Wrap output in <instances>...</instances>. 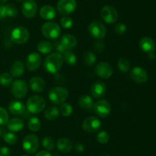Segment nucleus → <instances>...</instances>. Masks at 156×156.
Segmentation results:
<instances>
[{
  "mask_svg": "<svg viewBox=\"0 0 156 156\" xmlns=\"http://www.w3.org/2000/svg\"><path fill=\"white\" fill-rule=\"evenodd\" d=\"M42 145L44 148H46L48 151L53 149L55 146L54 140L50 136H46L42 140Z\"/></svg>",
  "mask_w": 156,
  "mask_h": 156,
  "instance_id": "c9c22d12",
  "label": "nucleus"
},
{
  "mask_svg": "<svg viewBox=\"0 0 156 156\" xmlns=\"http://www.w3.org/2000/svg\"><path fill=\"white\" fill-rule=\"evenodd\" d=\"M27 109L30 113L37 114L42 112L45 109L46 101L40 96H32L27 99Z\"/></svg>",
  "mask_w": 156,
  "mask_h": 156,
  "instance_id": "20e7f679",
  "label": "nucleus"
},
{
  "mask_svg": "<svg viewBox=\"0 0 156 156\" xmlns=\"http://www.w3.org/2000/svg\"><path fill=\"white\" fill-rule=\"evenodd\" d=\"M75 148H76V151H78V152H82L85 150V146H84L83 144L77 143L75 146Z\"/></svg>",
  "mask_w": 156,
  "mask_h": 156,
  "instance_id": "49530a36",
  "label": "nucleus"
},
{
  "mask_svg": "<svg viewBox=\"0 0 156 156\" xmlns=\"http://www.w3.org/2000/svg\"><path fill=\"white\" fill-rule=\"evenodd\" d=\"M7 126L11 132H19L24 128V121L21 118H12L9 120Z\"/></svg>",
  "mask_w": 156,
  "mask_h": 156,
  "instance_id": "5701e85b",
  "label": "nucleus"
},
{
  "mask_svg": "<svg viewBox=\"0 0 156 156\" xmlns=\"http://www.w3.org/2000/svg\"><path fill=\"white\" fill-rule=\"evenodd\" d=\"M96 60H97L96 55L91 51L86 52L84 55V63L88 67L94 65L96 62Z\"/></svg>",
  "mask_w": 156,
  "mask_h": 156,
  "instance_id": "2f4dec72",
  "label": "nucleus"
},
{
  "mask_svg": "<svg viewBox=\"0 0 156 156\" xmlns=\"http://www.w3.org/2000/svg\"><path fill=\"white\" fill-rule=\"evenodd\" d=\"M130 76L133 80L138 84H144L148 80L147 72L140 67H135L131 70Z\"/></svg>",
  "mask_w": 156,
  "mask_h": 156,
  "instance_id": "dca6fc26",
  "label": "nucleus"
},
{
  "mask_svg": "<svg viewBox=\"0 0 156 156\" xmlns=\"http://www.w3.org/2000/svg\"><path fill=\"white\" fill-rule=\"evenodd\" d=\"M6 15V7L2 4H0V18H5Z\"/></svg>",
  "mask_w": 156,
  "mask_h": 156,
  "instance_id": "c03bdc74",
  "label": "nucleus"
},
{
  "mask_svg": "<svg viewBox=\"0 0 156 156\" xmlns=\"http://www.w3.org/2000/svg\"><path fill=\"white\" fill-rule=\"evenodd\" d=\"M18 1H19V2H21V1H22V0H18Z\"/></svg>",
  "mask_w": 156,
  "mask_h": 156,
  "instance_id": "603ef678",
  "label": "nucleus"
},
{
  "mask_svg": "<svg viewBox=\"0 0 156 156\" xmlns=\"http://www.w3.org/2000/svg\"><path fill=\"white\" fill-rule=\"evenodd\" d=\"M60 44L66 50H71L77 45V39L75 36L70 34L62 35L60 39Z\"/></svg>",
  "mask_w": 156,
  "mask_h": 156,
  "instance_id": "aec40b11",
  "label": "nucleus"
},
{
  "mask_svg": "<svg viewBox=\"0 0 156 156\" xmlns=\"http://www.w3.org/2000/svg\"><path fill=\"white\" fill-rule=\"evenodd\" d=\"M69 96V91L62 87H56L52 88L49 92V99L56 105H61L65 102Z\"/></svg>",
  "mask_w": 156,
  "mask_h": 156,
  "instance_id": "f03ea898",
  "label": "nucleus"
},
{
  "mask_svg": "<svg viewBox=\"0 0 156 156\" xmlns=\"http://www.w3.org/2000/svg\"><path fill=\"white\" fill-rule=\"evenodd\" d=\"M59 115V109H58L56 106H49L48 108L46 109L45 113H44V116H45L46 119H47L48 120H50V121L55 120L56 119H57Z\"/></svg>",
  "mask_w": 156,
  "mask_h": 156,
  "instance_id": "a878e982",
  "label": "nucleus"
},
{
  "mask_svg": "<svg viewBox=\"0 0 156 156\" xmlns=\"http://www.w3.org/2000/svg\"><path fill=\"white\" fill-rule=\"evenodd\" d=\"M21 10L26 18H31L36 15L37 6L34 0H25L21 6Z\"/></svg>",
  "mask_w": 156,
  "mask_h": 156,
  "instance_id": "4468645a",
  "label": "nucleus"
},
{
  "mask_svg": "<svg viewBox=\"0 0 156 156\" xmlns=\"http://www.w3.org/2000/svg\"><path fill=\"white\" fill-rule=\"evenodd\" d=\"M41 32L48 39H56L60 35L61 29L59 24L55 21H48L42 25Z\"/></svg>",
  "mask_w": 156,
  "mask_h": 156,
  "instance_id": "7ed1b4c3",
  "label": "nucleus"
},
{
  "mask_svg": "<svg viewBox=\"0 0 156 156\" xmlns=\"http://www.w3.org/2000/svg\"><path fill=\"white\" fill-rule=\"evenodd\" d=\"M96 74L101 78L108 79L113 74V68L111 64L106 62H101L96 65L94 68Z\"/></svg>",
  "mask_w": 156,
  "mask_h": 156,
  "instance_id": "ddd939ff",
  "label": "nucleus"
},
{
  "mask_svg": "<svg viewBox=\"0 0 156 156\" xmlns=\"http://www.w3.org/2000/svg\"><path fill=\"white\" fill-rule=\"evenodd\" d=\"M56 50H57V51H58L57 53H59V54H63L64 52H65L66 50V49L65 47H64L63 46H62V44H60V42H59V44H56Z\"/></svg>",
  "mask_w": 156,
  "mask_h": 156,
  "instance_id": "a18cd8bd",
  "label": "nucleus"
},
{
  "mask_svg": "<svg viewBox=\"0 0 156 156\" xmlns=\"http://www.w3.org/2000/svg\"><path fill=\"white\" fill-rule=\"evenodd\" d=\"M104 49H105V44L101 41H98L94 44V50L98 53H101V51H103Z\"/></svg>",
  "mask_w": 156,
  "mask_h": 156,
  "instance_id": "37998d69",
  "label": "nucleus"
},
{
  "mask_svg": "<svg viewBox=\"0 0 156 156\" xmlns=\"http://www.w3.org/2000/svg\"><path fill=\"white\" fill-rule=\"evenodd\" d=\"M53 46L52 43L47 41H41L37 44V50L40 53L47 54L53 50Z\"/></svg>",
  "mask_w": 156,
  "mask_h": 156,
  "instance_id": "bb28decb",
  "label": "nucleus"
},
{
  "mask_svg": "<svg viewBox=\"0 0 156 156\" xmlns=\"http://www.w3.org/2000/svg\"><path fill=\"white\" fill-rule=\"evenodd\" d=\"M101 126V122L95 116H90L86 118L82 123V128L84 131L88 133H94L98 131Z\"/></svg>",
  "mask_w": 156,
  "mask_h": 156,
  "instance_id": "9d476101",
  "label": "nucleus"
},
{
  "mask_svg": "<svg viewBox=\"0 0 156 156\" xmlns=\"http://www.w3.org/2000/svg\"><path fill=\"white\" fill-rule=\"evenodd\" d=\"M9 110L13 115H21L24 111V105L21 101H12L9 105Z\"/></svg>",
  "mask_w": 156,
  "mask_h": 156,
  "instance_id": "393cba45",
  "label": "nucleus"
},
{
  "mask_svg": "<svg viewBox=\"0 0 156 156\" xmlns=\"http://www.w3.org/2000/svg\"><path fill=\"white\" fill-rule=\"evenodd\" d=\"M97 139L99 143L101 144H106L109 141L110 136L109 134L106 131H101L98 134Z\"/></svg>",
  "mask_w": 156,
  "mask_h": 156,
  "instance_id": "ea45409f",
  "label": "nucleus"
},
{
  "mask_svg": "<svg viewBox=\"0 0 156 156\" xmlns=\"http://www.w3.org/2000/svg\"><path fill=\"white\" fill-rule=\"evenodd\" d=\"M9 120V114L5 109L0 107V125H4L8 123Z\"/></svg>",
  "mask_w": 156,
  "mask_h": 156,
  "instance_id": "e433bc0d",
  "label": "nucleus"
},
{
  "mask_svg": "<svg viewBox=\"0 0 156 156\" xmlns=\"http://www.w3.org/2000/svg\"><path fill=\"white\" fill-rule=\"evenodd\" d=\"M117 66H118L119 70L123 73H126L129 70L130 68V63L128 61V59L125 58H120L117 63Z\"/></svg>",
  "mask_w": 156,
  "mask_h": 156,
  "instance_id": "7c9ffc66",
  "label": "nucleus"
},
{
  "mask_svg": "<svg viewBox=\"0 0 156 156\" xmlns=\"http://www.w3.org/2000/svg\"><path fill=\"white\" fill-rule=\"evenodd\" d=\"M56 10L51 6L46 5L40 9V16L44 20H52L56 17Z\"/></svg>",
  "mask_w": 156,
  "mask_h": 156,
  "instance_id": "412c9836",
  "label": "nucleus"
},
{
  "mask_svg": "<svg viewBox=\"0 0 156 156\" xmlns=\"http://www.w3.org/2000/svg\"><path fill=\"white\" fill-rule=\"evenodd\" d=\"M12 82V76L8 72H3L0 74V84L3 87H8Z\"/></svg>",
  "mask_w": 156,
  "mask_h": 156,
  "instance_id": "473e14b6",
  "label": "nucleus"
},
{
  "mask_svg": "<svg viewBox=\"0 0 156 156\" xmlns=\"http://www.w3.org/2000/svg\"><path fill=\"white\" fill-rule=\"evenodd\" d=\"M21 156H28V155H26V154H24V155H21Z\"/></svg>",
  "mask_w": 156,
  "mask_h": 156,
  "instance_id": "3c124183",
  "label": "nucleus"
},
{
  "mask_svg": "<svg viewBox=\"0 0 156 156\" xmlns=\"http://www.w3.org/2000/svg\"><path fill=\"white\" fill-rule=\"evenodd\" d=\"M27 126L28 128L32 132H37L41 128V123L40 119H38L36 116H33V117L30 118L28 121V123H27Z\"/></svg>",
  "mask_w": 156,
  "mask_h": 156,
  "instance_id": "c756f323",
  "label": "nucleus"
},
{
  "mask_svg": "<svg viewBox=\"0 0 156 156\" xmlns=\"http://www.w3.org/2000/svg\"><path fill=\"white\" fill-rule=\"evenodd\" d=\"M79 104L82 108L85 109V110H89L92 108L94 105V101L92 98L88 95H84L79 99Z\"/></svg>",
  "mask_w": 156,
  "mask_h": 156,
  "instance_id": "cd10ccee",
  "label": "nucleus"
},
{
  "mask_svg": "<svg viewBox=\"0 0 156 156\" xmlns=\"http://www.w3.org/2000/svg\"><path fill=\"white\" fill-rule=\"evenodd\" d=\"M101 17L105 22L113 24L118 19V12L113 6H105L101 11Z\"/></svg>",
  "mask_w": 156,
  "mask_h": 156,
  "instance_id": "6e6552de",
  "label": "nucleus"
},
{
  "mask_svg": "<svg viewBox=\"0 0 156 156\" xmlns=\"http://www.w3.org/2000/svg\"><path fill=\"white\" fill-rule=\"evenodd\" d=\"M7 1H8V0H0V3L3 4V3H5Z\"/></svg>",
  "mask_w": 156,
  "mask_h": 156,
  "instance_id": "09e8293b",
  "label": "nucleus"
},
{
  "mask_svg": "<svg viewBox=\"0 0 156 156\" xmlns=\"http://www.w3.org/2000/svg\"><path fill=\"white\" fill-rule=\"evenodd\" d=\"M1 136H2V130L0 129V137H1Z\"/></svg>",
  "mask_w": 156,
  "mask_h": 156,
  "instance_id": "8fccbe9b",
  "label": "nucleus"
},
{
  "mask_svg": "<svg viewBox=\"0 0 156 156\" xmlns=\"http://www.w3.org/2000/svg\"><path fill=\"white\" fill-rule=\"evenodd\" d=\"M57 148L63 153H69L73 149V143L67 138H61L56 143Z\"/></svg>",
  "mask_w": 156,
  "mask_h": 156,
  "instance_id": "b1692460",
  "label": "nucleus"
},
{
  "mask_svg": "<svg viewBox=\"0 0 156 156\" xmlns=\"http://www.w3.org/2000/svg\"><path fill=\"white\" fill-rule=\"evenodd\" d=\"M62 58H63V61H65L67 64L71 66L75 65L77 61L76 55L75 54L74 52L70 50H66L64 52V54H62Z\"/></svg>",
  "mask_w": 156,
  "mask_h": 156,
  "instance_id": "c85d7f7f",
  "label": "nucleus"
},
{
  "mask_svg": "<svg viewBox=\"0 0 156 156\" xmlns=\"http://www.w3.org/2000/svg\"><path fill=\"white\" fill-rule=\"evenodd\" d=\"M28 87L25 81L16 80L12 84V93L17 99H22L27 95Z\"/></svg>",
  "mask_w": 156,
  "mask_h": 156,
  "instance_id": "1a4fd4ad",
  "label": "nucleus"
},
{
  "mask_svg": "<svg viewBox=\"0 0 156 156\" xmlns=\"http://www.w3.org/2000/svg\"><path fill=\"white\" fill-rule=\"evenodd\" d=\"M6 7V15L11 18L16 17L18 14V11L17 8L13 5H7L5 6Z\"/></svg>",
  "mask_w": 156,
  "mask_h": 156,
  "instance_id": "4c0bfd02",
  "label": "nucleus"
},
{
  "mask_svg": "<svg viewBox=\"0 0 156 156\" xmlns=\"http://www.w3.org/2000/svg\"><path fill=\"white\" fill-rule=\"evenodd\" d=\"M35 156H51V154L47 151H41L38 153H37Z\"/></svg>",
  "mask_w": 156,
  "mask_h": 156,
  "instance_id": "de8ad7c7",
  "label": "nucleus"
},
{
  "mask_svg": "<svg viewBox=\"0 0 156 156\" xmlns=\"http://www.w3.org/2000/svg\"><path fill=\"white\" fill-rule=\"evenodd\" d=\"M93 109L98 116L103 118L109 116L111 111V104L106 99H101L96 102L93 105Z\"/></svg>",
  "mask_w": 156,
  "mask_h": 156,
  "instance_id": "9b49d317",
  "label": "nucleus"
},
{
  "mask_svg": "<svg viewBox=\"0 0 156 156\" xmlns=\"http://www.w3.org/2000/svg\"><path fill=\"white\" fill-rule=\"evenodd\" d=\"M73 106L68 102H63L61 104L60 109H59V113L63 116H69L73 113Z\"/></svg>",
  "mask_w": 156,
  "mask_h": 156,
  "instance_id": "72a5a7b5",
  "label": "nucleus"
},
{
  "mask_svg": "<svg viewBox=\"0 0 156 156\" xmlns=\"http://www.w3.org/2000/svg\"><path fill=\"white\" fill-rule=\"evenodd\" d=\"M126 29H127V28L124 23H117L115 25V32L119 35H124L126 32Z\"/></svg>",
  "mask_w": 156,
  "mask_h": 156,
  "instance_id": "a19ab883",
  "label": "nucleus"
},
{
  "mask_svg": "<svg viewBox=\"0 0 156 156\" xmlns=\"http://www.w3.org/2000/svg\"><path fill=\"white\" fill-rule=\"evenodd\" d=\"M29 86L30 89L35 93H41L44 91L46 87V83L42 77L33 76L29 81Z\"/></svg>",
  "mask_w": 156,
  "mask_h": 156,
  "instance_id": "6ab92c4d",
  "label": "nucleus"
},
{
  "mask_svg": "<svg viewBox=\"0 0 156 156\" xmlns=\"http://www.w3.org/2000/svg\"><path fill=\"white\" fill-rule=\"evenodd\" d=\"M63 64L62 55L59 53H51L47 55L44 62V69L50 73H56Z\"/></svg>",
  "mask_w": 156,
  "mask_h": 156,
  "instance_id": "f257e3e1",
  "label": "nucleus"
},
{
  "mask_svg": "<svg viewBox=\"0 0 156 156\" xmlns=\"http://www.w3.org/2000/svg\"><path fill=\"white\" fill-rule=\"evenodd\" d=\"M39 139L37 136L34 134L27 135L22 142V147L24 151L29 154H34L39 148Z\"/></svg>",
  "mask_w": 156,
  "mask_h": 156,
  "instance_id": "0eeeda50",
  "label": "nucleus"
},
{
  "mask_svg": "<svg viewBox=\"0 0 156 156\" xmlns=\"http://www.w3.org/2000/svg\"><path fill=\"white\" fill-rule=\"evenodd\" d=\"M60 24L63 28L65 29H69L70 28L73 26V21L70 17L69 16H64L61 18L60 20Z\"/></svg>",
  "mask_w": 156,
  "mask_h": 156,
  "instance_id": "58836bf2",
  "label": "nucleus"
},
{
  "mask_svg": "<svg viewBox=\"0 0 156 156\" xmlns=\"http://www.w3.org/2000/svg\"><path fill=\"white\" fill-rule=\"evenodd\" d=\"M140 47L148 54L154 53L155 50V43L149 37H143L140 41Z\"/></svg>",
  "mask_w": 156,
  "mask_h": 156,
  "instance_id": "a211bd4d",
  "label": "nucleus"
},
{
  "mask_svg": "<svg viewBox=\"0 0 156 156\" xmlns=\"http://www.w3.org/2000/svg\"><path fill=\"white\" fill-rule=\"evenodd\" d=\"M105 156H110V155H108V154H107V155H105Z\"/></svg>",
  "mask_w": 156,
  "mask_h": 156,
  "instance_id": "864d4df0",
  "label": "nucleus"
},
{
  "mask_svg": "<svg viewBox=\"0 0 156 156\" xmlns=\"http://www.w3.org/2000/svg\"><path fill=\"white\" fill-rule=\"evenodd\" d=\"M75 0H59L57 2V10L61 15H67L73 13L76 9Z\"/></svg>",
  "mask_w": 156,
  "mask_h": 156,
  "instance_id": "f8f14e48",
  "label": "nucleus"
},
{
  "mask_svg": "<svg viewBox=\"0 0 156 156\" xmlns=\"http://www.w3.org/2000/svg\"><path fill=\"white\" fill-rule=\"evenodd\" d=\"M24 65L21 61H16L12 64L10 68V73L14 77H20L24 74Z\"/></svg>",
  "mask_w": 156,
  "mask_h": 156,
  "instance_id": "4be33fe9",
  "label": "nucleus"
},
{
  "mask_svg": "<svg viewBox=\"0 0 156 156\" xmlns=\"http://www.w3.org/2000/svg\"><path fill=\"white\" fill-rule=\"evenodd\" d=\"M41 56L36 52H32L27 56L26 60L27 68L30 71L37 70L41 64Z\"/></svg>",
  "mask_w": 156,
  "mask_h": 156,
  "instance_id": "2eb2a0df",
  "label": "nucleus"
},
{
  "mask_svg": "<svg viewBox=\"0 0 156 156\" xmlns=\"http://www.w3.org/2000/svg\"><path fill=\"white\" fill-rule=\"evenodd\" d=\"M88 29L91 36L98 40L103 39L107 34V29L105 24L98 21H94L90 23Z\"/></svg>",
  "mask_w": 156,
  "mask_h": 156,
  "instance_id": "423d86ee",
  "label": "nucleus"
},
{
  "mask_svg": "<svg viewBox=\"0 0 156 156\" xmlns=\"http://www.w3.org/2000/svg\"><path fill=\"white\" fill-rule=\"evenodd\" d=\"M3 139L5 142L10 145H14L16 143L17 140H18V137L15 133L12 132H5L3 135Z\"/></svg>",
  "mask_w": 156,
  "mask_h": 156,
  "instance_id": "f704fd0d",
  "label": "nucleus"
},
{
  "mask_svg": "<svg viewBox=\"0 0 156 156\" xmlns=\"http://www.w3.org/2000/svg\"><path fill=\"white\" fill-rule=\"evenodd\" d=\"M30 37L28 30L26 28L19 26L12 30L11 33V40L17 44H23L27 42Z\"/></svg>",
  "mask_w": 156,
  "mask_h": 156,
  "instance_id": "39448f33",
  "label": "nucleus"
},
{
  "mask_svg": "<svg viewBox=\"0 0 156 156\" xmlns=\"http://www.w3.org/2000/svg\"><path fill=\"white\" fill-rule=\"evenodd\" d=\"M106 90L107 87L105 83L98 81V82L94 83L92 84L90 92H91V94L93 97L96 98V99H99V98L102 97L105 94Z\"/></svg>",
  "mask_w": 156,
  "mask_h": 156,
  "instance_id": "f3484780",
  "label": "nucleus"
},
{
  "mask_svg": "<svg viewBox=\"0 0 156 156\" xmlns=\"http://www.w3.org/2000/svg\"><path fill=\"white\" fill-rule=\"evenodd\" d=\"M11 151L8 147H0V156H10Z\"/></svg>",
  "mask_w": 156,
  "mask_h": 156,
  "instance_id": "79ce46f5",
  "label": "nucleus"
}]
</instances>
